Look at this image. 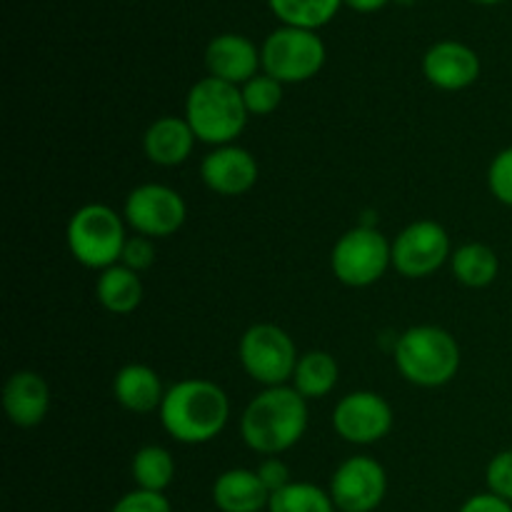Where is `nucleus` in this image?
Masks as SVG:
<instances>
[{"instance_id": "obj_1", "label": "nucleus", "mask_w": 512, "mask_h": 512, "mask_svg": "<svg viewBox=\"0 0 512 512\" xmlns=\"http://www.w3.org/2000/svg\"><path fill=\"white\" fill-rule=\"evenodd\" d=\"M230 418V400L213 380L190 378L170 385L160 405L165 433L183 445L210 443Z\"/></svg>"}, {"instance_id": "obj_2", "label": "nucleus", "mask_w": 512, "mask_h": 512, "mask_svg": "<svg viewBox=\"0 0 512 512\" xmlns=\"http://www.w3.org/2000/svg\"><path fill=\"white\" fill-rule=\"evenodd\" d=\"M308 430V400L288 385L265 388L255 395L240 418V435L245 445L260 455L285 453Z\"/></svg>"}, {"instance_id": "obj_3", "label": "nucleus", "mask_w": 512, "mask_h": 512, "mask_svg": "<svg viewBox=\"0 0 512 512\" xmlns=\"http://www.w3.org/2000/svg\"><path fill=\"white\" fill-rule=\"evenodd\" d=\"M395 365L418 388L448 385L460 370V345L438 325H415L395 340Z\"/></svg>"}, {"instance_id": "obj_4", "label": "nucleus", "mask_w": 512, "mask_h": 512, "mask_svg": "<svg viewBox=\"0 0 512 512\" xmlns=\"http://www.w3.org/2000/svg\"><path fill=\"white\" fill-rule=\"evenodd\" d=\"M248 108L238 85L218 78H203L185 98V120L195 138L208 145H233L248 125Z\"/></svg>"}, {"instance_id": "obj_5", "label": "nucleus", "mask_w": 512, "mask_h": 512, "mask_svg": "<svg viewBox=\"0 0 512 512\" xmlns=\"http://www.w3.org/2000/svg\"><path fill=\"white\" fill-rule=\"evenodd\" d=\"M70 255L90 270H108L120 263L128 235L125 223L110 205L88 203L73 213L68 223Z\"/></svg>"}, {"instance_id": "obj_6", "label": "nucleus", "mask_w": 512, "mask_h": 512, "mask_svg": "<svg viewBox=\"0 0 512 512\" xmlns=\"http://www.w3.org/2000/svg\"><path fill=\"white\" fill-rule=\"evenodd\" d=\"M260 63L263 73L278 83H303L315 78L325 65V43L315 30L285 25L265 38Z\"/></svg>"}, {"instance_id": "obj_7", "label": "nucleus", "mask_w": 512, "mask_h": 512, "mask_svg": "<svg viewBox=\"0 0 512 512\" xmlns=\"http://www.w3.org/2000/svg\"><path fill=\"white\" fill-rule=\"evenodd\" d=\"M393 265V243L370 225L348 230L330 253L333 275L348 288H368L378 283Z\"/></svg>"}, {"instance_id": "obj_8", "label": "nucleus", "mask_w": 512, "mask_h": 512, "mask_svg": "<svg viewBox=\"0 0 512 512\" xmlns=\"http://www.w3.org/2000/svg\"><path fill=\"white\" fill-rule=\"evenodd\" d=\"M240 365L255 383L278 388L293 380L298 350L293 338L273 323L250 325L240 338Z\"/></svg>"}, {"instance_id": "obj_9", "label": "nucleus", "mask_w": 512, "mask_h": 512, "mask_svg": "<svg viewBox=\"0 0 512 512\" xmlns=\"http://www.w3.org/2000/svg\"><path fill=\"white\" fill-rule=\"evenodd\" d=\"M123 218L135 233L145 238H170L183 228L188 208L178 190L160 183H145L130 190Z\"/></svg>"}, {"instance_id": "obj_10", "label": "nucleus", "mask_w": 512, "mask_h": 512, "mask_svg": "<svg viewBox=\"0 0 512 512\" xmlns=\"http://www.w3.org/2000/svg\"><path fill=\"white\" fill-rule=\"evenodd\" d=\"M448 258H453L448 230L435 220H415L393 240V268L405 278H428Z\"/></svg>"}, {"instance_id": "obj_11", "label": "nucleus", "mask_w": 512, "mask_h": 512, "mask_svg": "<svg viewBox=\"0 0 512 512\" xmlns=\"http://www.w3.org/2000/svg\"><path fill=\"white\" fill-rule=\"evenodd\" d=\"M388 493L385 468L370 455H353L335 470L330 498L340 512H373Z\"/></svg>"}, {"instance_id": "obj_12", "label": "nucleus", "mask_w": 512, "mask_h": 512, "mask_svg": "<svg viewBox=\"0 0 512 512\" xmlns=\"http://www.w3.org/2000/svg\"><path fill=\"white\" fill-rule=\"evenodd\" d=\"M333 428L345 443L373 445L393 430V408L373 390H355L335 405Z\"/></svg>"}, {"instance_id": "obj_13", "label": "nucleus", "mask_w": 512, "mask_h": 512, "mask_svg": "<svg viewBox=\"0 0 512 512\" xmlns=\"http://www.w3.org/2000/svg\"><path fill=\"white\" fill-rule=\"evenodd\" d=\"M200 178L213 193L235 198L248 193L258 180V160L240 145H220L200 163Z\"/></svg>"}, {"instance_id": "obj_14", "label": "nucleus", "mask_w": 512, "mask_h": 512, "mask_svg": "<svg viewBox=\"0 0 512 512\" xmlns=\"http://www.w3.org/2000/svg\"><path fill=\"white\" fill-rule=\"evenodd\" d=\"M423 73L435 88L463 90L480 78V58L458 40H440L425 53Z\"/></svg>"}, {"instance_id": "obj_15", "label": "nucleus", "mask_w": 512, "mask_h": 512, "mask_svg": "<svg viewBox=\"0 0 512 512\" xmlns=\"http://www.w3.org/2000/svg\"><path fill=\"white\" fill-rule=\"evenodd\" d=\"M260 50L253 40L238 33H223L213 38L205 48V68L210 78L225 80L230 85H245L258 75Z\"/></svg>"}, {"instance_id": "obj_16", "label": "nucleus", "mask_w": 512, "mask_h": 512, "mask_svg": "<svg viewBox=\"0 0 512 512\" xmlns=\"http://www.w3.org/2000/svg\"><path fill=\"white\" fill-rule=\"evenodd\" d=\"M3 408L10 423L18 428H35L45 420L50 408V388L45 378L33 370H18L3 385Z\"/></svg>"}, {"instance_id": "obj_17", "label": "nucleus", "mask_w": 512, "mask_h": 512, "mask_svg": "<svg viewBox=\"0 0 512 512\" xmlns=\"http://www.w3.org/2000/svg\"><path fill=\"white\" fill-rule=\"evenodd\" d=\"M195 133L185 118H175V115H163V118L153 120L143 135V150L148 155L150 163L163 165V168H175V165L185 163L193 153Z\"/></svg>"}, {"instance_id": "obj_18", "label": "nucleus", "mask_w": 512, "mask_h": 512, "mask_svg": "<svg viewBox=\"0 0 512 512\" xmlns=\"http://www.w3.org/2000/svg\"><path fill=\"white\" fill-rule=\"evenodd\" d=\"M213 503L220 512H263L270 503V490L258 470L233 468L213 483Z\"/></svg>"}, {"instance_id": "obj_19", "label": "nucleus", "mask_w": 512, "mask_h": 512, "mask_svg": "<svg viewBox=\"0 0 512 512\" xmlns=\"http://www.w3.org/2000/svg\"><path fill=\"white\" fill-rule=\"evenodd\" d=\"M113 395L118 405H123L130 413H153L160 410L165 398V388L160 383V375L153 368L140 363H130L120 368L113 378Z\"/></svg>"}, {"instance_id": "obj_20", "label": "nucleus", "mask_w": 512, "mask_h": 512, "mask_svg": "<svg viewBox=\"0 0 512 512\" xmlns=\"http://www.w3.org/2000/svg\"><path fill=\"white\" fill-rule=\"evenodd\" d=\"M95 295L98 303L103 305L108 313L113 315H128L143 303V283H140V273L125 268L123 263L113 265V268L103 270L95 285Z\"/></svg>"}, {"instance_id": "obj_21", "label": "nucleus", "mask_w": 512, "mask_h": 512, "mask_svg": "<svg viewBox=\"0 0 512 512\" xmlns=\"http://www.w3.org/2000/svg\"><path fill=\"white\" fill-rule=\"evenodd\" d=\"M340 368L338 360L325 350H310L300 355L293 373V388L303 395L305 400H318L333 393L338 385Z\"/></svg>"}, {"instance_id": "obj_22", "label": "nucleus", "mask_w": 512, "mask_h": 512, "mask_svg": "<svg viewBox=\"0 0 512 512\" xmlns=\"http://www.w3.org/2000/svg\"><path fill=\"white\" fill-rule=\"evenodd\" d=\"M453 265V275L458 283L468 285V288H488L495 278H498L500 260L495 250L485 243H468L458 248L450 258Z\"/></svg>"}, {"instance_id": "obj_23", "label": "nucleus", "mask_w": 512, "mask_h": 512, "mask_svg": "<svg viewBox=\"0 0 512 512\" xmlns=\"http://www.w3.org/2000/svg\"><path fill=\"white\" fill-rule=\"evenodd\" d=\"M135 485L140 490H150V493H163L175 478V460L160 445H145L133 455V465H130Z\"/></svg>"}, {"instance_id": "obj_24", "label": "nucleus", "mask_w": 512, "mask_h": 512, "mask_svg": "<svg viewBox=\"0 0 512 512\" xmlns=\"http://www.w3.org/2000/svg\"><path fill=\"white\" fill-rule=\"evenodd\" d=\"M268 3L285 25L315 30L335 18L343 0H268Z\"/></svg>"}, {"instance_id": "obj_25", "label": "nucleus", "mask_w": 512, "mask_h": 512, "mask_svg": "<svg viewBox=\"0 0 512 512\" xmlns=\"http://www.w3.org/2000/svg\"><path fill=\"white\" fill-rule=\"evenodd\" d=\"M268 512H335V503L318 485L290 483L270 495Z\"/></svg>"}, {"instance_id": "obj_26", "label": "nucleus", "mask_w": 512, "mask_h": 512, "mask_svg": "<svg viewBox=\"0 0 512 512\" xmlns=\"http://www.w3.org/2000/svg\"><path fill=\"white\" fill-rule=\"evenodd\" d=\"M240 93L250 115H270L283 100V83L270 78L268 73H258L248 83L240 85Z\"/></svg>"}, {"instance_id": "obj_27", "label": "nucleus", "mask_w": 512, "mask_h": 512, "mask_svg": "<svg viewBox=\"0 0 512 512\" xmlns=\"http://www.w3.org/2000/svg\"><path fill=\"white\" fill-rule=\"evenodd\" d=\"M488 188L498 203L512 208V148L500 150L488 168Z\"/></svg>"}, {"instance_id": "obj_28", "label": "nucleus", "mask_w": 512, "mask_h": 512, "mask_svg": "<svg viewBox=\"0 0 512 512\" xmlns=\"http://www.w3.org/2000/svg\"><path fill=\"white\" fill-rule=\"evenodd\" d=\"M485 480H488L490 493L508 500L512 505V450H503V453L490 460L488 470H485Z\"/></svg>"}, {"instance_id": "obj_29", "label": "nucleus", "mask_w": 512, "mask_h": 512, "mask_svg": "<svg viewBox=\"0 0 512 512\" xmlns=\"http://www.w3.org/2000/svg\"><path fill=\"white\" fill-rule=\"evenodd\" d=\"M110 512H173V508H170L168 498L163 493L135 488L133 493L123 495Z\"/></svg>"}, {"instance_id": "obj_30", "label": "nucleus", "mask_w": 512, "mask_h": 512, "mask_svg": "<svg viewBox=\"0 0 512 512\" xmlns=\"http://www.w3.org/2000/svg\"><path fill=\"white\" fill-rule=\"evenodd\" d=\"M120 263L125 268L135 270V273H143L150 265L155 263V245L153 240L145 238V235H135V238H128L125 243L123 255H120Z\"/></svg>"}, {"instance_id": "obj_31", "label": "nucleus", "mask_w": 512, "mask_h": 512, "mask_svg": "<svg viewBox=\"0 0 512 512\" xmlns=\"http://www.w3.org/2000/svg\"><path fill=\"white\" fill-rule=\"evenodd\" d=\"M258 475H260V480H263L265 488L270 490V495L278 493L280 488H285V485L293 483V480H290L288 465H285L280 458L263 460V463H260V468H258Z\"/></svg>"}, {"instance_id": "obj_32", "label": "nucleus", "mask_w": 512, "mask_h": 512, "mask_svg": "<svg viewBox=\"0 0 512 512\" xmlns=\"http://www.w3.org/2000/svg\"><path fill=\"white\" fill-rule=\"evenodd\" d=\"M460 512H512V505L508 500L498 498V495L493 493H480L473 495L470 500H465Z\"/></svg>"}, {"instance_id": "obj_33", "label": "nucleus", "mask_w": 512, "mask_h": 512, "mask_svg": "<svg viewBox=\"0 0 512 512\" xmlns=\"http://www.w3.org/2000/svg\"><path fill=\"white\" fill-rule=\"evenodd\" d=\"M343 3L350 5L353 10H358V13H375V10L385 8L390 0H343Z\"/></svg>"}, {"instance_id": "obj_34", "label": "nucleus", "mask_w": 512, "mask_h": 512, "mask_svg": "<svg viewBox=\"0 0 512 512\" xmlns=\"http://www.w3.org/2000/svg\"><path fill=\"white\" fill-rule=\"evenodd\" d=\"M473 3H480V5H493V3H500V0H473Z\"/></svg>"}]
</instances>
